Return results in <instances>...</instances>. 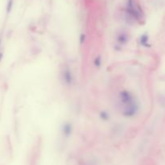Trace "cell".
I'll return each instance as SVG.
<instances>
[{"label": "cell", "instance_id": "6da1fadb", "mask_svg": "<svg viewBox=\"0 0 165 165\" xmlns=\"http://www.w3.org/2000/svg\"><path fill=\"white\" fill-rule=\"evenodd\" d=\"M119 98L120 102L123 106V114L126 117H132L135 115L139 110V106L132 94L129 91L123 90L120 93Z\"/></svg>", "mask_w": 165, "mask_h": 165}, {"label": "cell", "instance_id": "7a4b0ae2", "mask_svg": "<svg viewBox=\"0 0 165 165\" xmlns=\"http://www.w3.org/2000/svg\"><path fill=\"white\" fill-rule=\"evenodd\" d=\"M126 11L130 16H132L135 20H140L142 18L140 11L137 8L135 4L134 0H128L127 1V6H126Z\"/></svg>", "mask_w": 165, "mask_h": 165}, {"label": "cell", "instance_id": "3957f363", "mask_svg": "<svg viewBox=\"0 0 165 165\" xmlns=\"http://www.w3.org/2000/svg\"><path fill=\"white\" fill-rule=\"evenodd\" d=\"M63 78H64V80L66 82V84L70 85L73 82V75H72L71 71L68 68L65 69L64 73H63Z\"/></svg>", "mask_w": 165, "mask_h": 165}, {"label": "cell", "instance_id": "277c9868", "mask_svg": "<svg viewBox=\"0 0 165 165\" xmlns=\"http://www.w3.org/2000/svg\"><path fill=\"white\" fill-rule=\"evenodd\" d=\"M72 125L70 123H65L63 126V133L65 136H69L72 134Z\"/></svg>", "mask_w": 165, "mask_h": 165}, {"label": "cell", "instance_id": "5b68a950", "mask_svg": "<svg viewBox=\"0 0 165 165\" xmlns=\"http://www.w3.org/2000/svg\"><path fill=\"white\" fill-rule=\"evenodd\" d=\"M118 42L121 44H124L128 41V36L125 33H120L119 35L117 37Z\"/></svg>", "mask_w": 165, "mask_h": 165}, {"label": "cell", "instance_id": "8992f818", "mask_svg": "<svg viewBox=\"0 0 165 165\" xmlns=\"http://www.w3.org/2000/svg\"><path fill=\"white\" fill-rule=\"evenodd\" d=\"M140 44L142 45L147 46V44H148V36L147 35H142L140 37Z\"/></svg>", "mask_w": 165, "mask_h": 165}, {"label": "cell", "instance_id": "52a82bcc", "mask_svg": "<svg viewBox=\"0 0 165 165\" xmlns=\"http://www.w3.org/2000/svg\"><path fill=\"white\" fill-rule=\"evenodd\" d=\"M12 5H13V1H12V0H9L7 7V12H10L11 10V8H12Z\"/></svg>", "mask_w": 165, "mask_h": 165}, {"label": "cell", "instance_id": "ba28073f", "mask_svg": "<svg viewBox=\"0 0 165 165\" xmlns=\"http://www.w3.org/2000/svg\"><path fill=\"white\" fill-rule=\"evenodd\" d=\"M94 63H95V65H96L97 67H99V66H100L101 63H102V61H101L100 56H97V57H96Z\"/></svg>", "mask_w": 165, "mask_h": 165}, {"label": "cell", "instance_id": "9c48e42d", "mask_svg": "<svg viewBox=\"0 0 165 165\" xmlns=\"http://www.w3.org/2000/svg\"><path fill=\"white\" fill-rule=\"evenodd\" d=\"M108 118H109V116H108V114H107L106 112H102V119L106 120Z\"/></svg>", "mask_w": 165, "mask_h": 165}, {"label": "cell", "instance_id": "30bf717a", "mask_svg": "<svg viewBox=\"0 0 165 165\" xmlns=\"http://www.w3.org/2000/svg\"><path fill=\"white\" fill-rule=\"evenodd\" d=\"M3 59V54L2 53H0V61H1V60Z\"/></svg>", "mask_w": 165, "mask_h": 165}]
</instances>
